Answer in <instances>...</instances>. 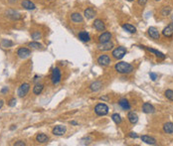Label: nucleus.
I'll use <instances>...</instances> for the list:
<instances>
[{"mask_svg":"<svg viewBox=\"0 0 173 146\" xmlns=\"http://www.w3.org/2000/svg\"><path fill=\"white\" fill-rule=\"evenodd\" d=\"M116 71L120 74H130L133 71V66L130 65V63L126 62H120L118 63L114 67Z\"/></svg>","mask_w":173,"mask_h":146,"instance_id":"f257e3e1","label":"nucleus"},{"mask_svg":"<svg viewBox=\"0 0 173 146\" xmlns=\"http://www.w3.org/2000/svg\"><path fill=\"white\" fill-rule=\"evenodd\" d=\"M95 112L100 116L107 115L108 113V106L106 103H99L95 107Z\"/></svg>","mask_w":173,"mask_h":146,"instance_id":"f03ea898","label":"nucleus"},{"mask_svg":"<svg viewBox=\"0 0 173 146\" xmlns=\"http://www.w3.org/2000/svg\"><path fill=\"white\" fill-rule=\"evenodd\" d=\"M61 79H62L61 71H60L59 68H55L51 75V81L53 83V85H58V83L61 82Z\"/></svg>","mask_w":173,"mask_h":146,"instance_id":"7ed1b4c3","label":"nucleus"},{"mask_svg":"<svg viewBox=\"0 0 173 146\" xmlns=\"http://www.w3.org/2000/svg\"><path fill=\"white\" fill-rule=\"evenodd\" d=\"M126 54V49L124 47H118L112 51V57L116 60H120Z\"/></svg>","mask_w":173,"mask_h":146,"instance_id":"20e7f679","label":"nucleus"},{"mask_svg":"<svg viewBox=\"0 0 173 146\" xmlns=\"http://www.w3.org/2000/svg\"><path fill=\"white\" fill-rule=\"evenodd\" d=\"M29 89H30V85H29V83H22V85L19 87V89H18V91H17L18 95H19L20 97H25V95L28 93Z\"/></svg>","mask_w":173,"mask_h":146,"instance_id":"39448f33","label":"nucleus"},{"mask_svg":"<svg viewBox=\"0 0 173 146\" xmlns=\"http://www.w3.org/2000/svg\"><path fill=\"white\" fill-rule=\"evenodd\" d=\"M98 63H99L100 66L102 67H107L110 64V58L108 55H102L98 59Z\"/></svg>","mask_w":173,"mask_h":146,"instance_id":"423d86ee","label":"nucleus"},{"mask_svg":"<svg viewBox=\"0 0 173 146\" xmlns=\"http://www.w3.org/2000/svg\"><path fill=\"white\" fill-rule=\"evenodd\" d=\"M17 55L21 59H26L31 55V51L29 49H27V48H20L17 51Z\"/></svg>","mask_w":173,"mask_h":146,"instance_id":"0eeeda50","label":"nucleus"},{"mask_svg":"<svg viewBox=\"0 0 173 146\" xmlns=\"http://www.w3.org/2000/svg\"><path fill=\"white\" fill-rule=\"evenodd\" d=\"M66 132V127L63 125H57L53 128V134L57 135V136H62L63 134H65Z\"/></svg>","mask_w":173,"mask_h":146,"instance_id":"6e6552de","label":"nucleus"},{"mask_svg":"<svg viewBox=\"0 0 173 146\" xmlns=\"http://www.w3.org/2000/svg\"><path fill=\"white\" fill-rule=\"evenodd\" d=\"M114 48V44L112 42H107V43H100V45L98 46V49L101 51H110Z\"/></svg>","mask_w":173,"mask_h":146,"instance_id":"1a4fd4ad","label":"nucleus"},{"mask_svg":"<svg viewBox=\"0 0 173 146\" xmlns=\"http://www.w3.org/2000/svg\"><path fill=\"white\" fill-rule=\"evenodd\" d=\"M148 35L154 40H158L160 37L159 31L155 28V27H149L148 28Z\"/></svg>","mask_w":173,"mask_h":146,"instance_id":"9d476101","label":"nucleus"},{"mask_svg":"<svg viewBox=\"0 0 173 146\" xmlns=\"http://www.w3.org/2000/svg\"><path fill=\"white\" fill-rule=\"evenodd\" d=\"M162 34H163L165 37H168V38L173 36V22L170 23L169 25H167V26L163 29Z\"/></svg>","mask_w":173,"mask_h":146,"instance_id":"9b49d317","label":"nucleus"},{"mask_svg":"<svg viewBox=\"0 0 173 146\" xmlns=\"http://www.w3.org/2000/svg\"><path fill=\"white\" fill-rule=\"evenodd\" d=\"M94 27H95V29L98 31H105V29H106L105 23H104L103 20H101V19L95 20V22H94Z\"/></svg>","mask_w":173,"mask_h":146,"instance_id":"f8f14e48","label":"nucleus"},{"mask_svg":"<svg viewBox=\"0 0 173 146\" xmlns=\"http://www.w3.org/2000/svg\"><path fill=\"white\" fill-rule=\"evenodd\" d=\"M112 34L110 32H104L101 36L99 37V42L100 43H107V42H110V39H112Z\"/></svg>","mask_w":173,"mask_h":146,"instance_id":"ddd939ff","label":"nucleus"},{"mask_svg":"<svg viewBox=\"0 0 173 146\" xmlns=\"http://www.w3.org/2000/svg\"><path fill=\"white\" fill-rule=\"evenodd\" d=\"M141 48H143V49L147 50L148 52H151V53H153L154 55L156 56V57L160 58V59H165V55H164L163 53H161V52L157 51V50H154V49H151V48H148V47H144V46H140Z\"/></svg>","mask_w":173,"mask_h":146,"instance_id":"4468645a","label":"nucleus"},{"mask_svg":"<svg viewBox=\"0 0 173 146\" xmlns=\"http://www.w3.org/2000/svg\"><path fill=\"white\" fill-rule=\"evenodd\" d=\"M142 110L144 113H153L154 111H155V109H154L153 105L150 104L149 103H143L142 105Z\"/></svg>","mask_w":173,"mask_h":146,"instance_id":"2eb2a0df","label":"nucleus"},{"mask_svg":"<svg viewBox=\"0 0 173 146\" xmlns=\"http://www.w3.org/2000/svg\"><path fill=\"white\" fill-rule=\"evenodd\" d=\"M21 4H22L23 7H24L25 9H27V10H34L35 8H36L35 4L33 3V2H31L30 0H23Z\"/></svg>","mask_w":173,"mask_h":146,"instance_id":"dca6fc26","label":"nucleus"},{"mask_svg":"<svg viewBox=\"0 0 173 146\" xmlns=\"http://www.w3.org/2000/svg\"><path fill=\"white\" fill-rule=\"evenodd\" d=\"M128 120H130V123H132V124H135L137 121H138V116H137V114L135 113L134 111H130V112H128Z\"/></svg>","mask_w":173,"mask_h":146,"instance_id":"f3484780","label":"nucleus"},{"mask_svg":"<svg viewBox=\"0 0 173 146\" xmlns=\"http://www.w3.org/2000/svg\"><path fill=\"white\" fill-rule=\"evenodd\" d=\"M84 15H85V17L87 18V19H93L94 17H95V15H96V12H95V10L93 9V8H87L86 10H85V12H84Z\"/></svg>","mask_w":173,"mask_h":146,"instance_id":"a211bd4d","label":"nucleus"},{"mask_svg":"<svg viewBox=\"0 0 173 146\" xmlns=\"http://www.w3.org/2000/svg\"><path fill=\"white\" fill-rule=\"evenodd\" d=\"M141 140H142L143 142L146 143V144H150V145L156 144V140H155V139H154L153 137L148 136V135H143V136H141Z\"/></svg>","mask_w":173,"mask_h":146,"instance_id":"6ab92c4d","label":"nucleus"},{"mask_svg":"<svg viewBox=\"0 0 173 146\" xmlns=\"http://www.w3.org/2000/svg\"><path fill=\"white\" fill-rule=\"evenodd\" d=\"M36 140L38 141L39 143H47L48 141H49V137L46 134H44V133H39L36 136Z\"/></svg>","mask_w":173,"mask_h":146,"instance_id":"aec40b11","label":"nucleus"},{"mask_svg":"<svg viewBox=\"0 0 173 146\" xmlns=\"http://www.w3.org/2000/svg\"><path fill=\"white\" fill-rule=\"evenodd\" d=\"M118 104H120V106L122 108V109H124V110L130 109V103H128V99H120V101H118Z\"/></svg>","mask_w":173,"mask_h":146,"instance_id":"412c9836","label":"nucleus"},{"mask_svg":"<svg viewBox=\"0 0 173 146\" xmlns=\"http://www.w3.org/2000/svg\"><path fill=\"white\" fill-rule=\"evenodd\" d=\"M79 39L82 42H89L91 40V37H90L89 33H87L86 31H82V32L79 33Z\"/></svg>","mask_w":173,"mask_h":146,"instance_id":"4be33fe9","label":"nucleus"},{"mask_svg":"<svg viewBox=\"0 0 173 146\" xmlns=\"http://www.w3.org/2000/svg\"><path fill=\"white\" fill-rule=\"evenodd\" d=\"M71 19L75 23H82L83 20H84L83 19V16L80 13H73L72 16H71Z\"/></svg>","mask_w":173,"mask_h":146,"instance_id":"5701e85b","label":"nucleus"},{"mask_svg":"<svg viewBox=\"0 0 173 146\" xmlns=\"http://www.w3.org/2000/svg\"><path fill=\"white\" fill-rule=\"evenodd\" d=\"M163 130L165 131L166 133H168V134L173 133V123L172 122H166V123H164Z\"/></svg>","mask_w":173,"mask_h":146,"instance_id":"b1692460","label":"nucleus"},{"mask_svg":"<svg viewBox=\"0 0 173 146\" xmlns=\"http://www.w3.org/2000/svg\"><path fill=\"white\" fill-rule=\"evenodd\" d=\"M44 89V85L43 83H37L36 85L34 87V89H33V93H34V95H40L41 93H42Z\"/></svg>","mask_w":173,"mask_h":146,"instance_id":"393cba45","label":"nucleus"},{"mask_svg":"<svg viewBox=\"0 0 173 146\" xmlns=\"http://www.w3.org/2000/svg\"><path fill=\"white\" fill-rule=\"evenodd\" d=\"M122 28H124V30L128 31V32L131 33V34H134V33L136 32V28L130 24H124L122 25Z\"/></svg>","mask_w":173,"mask_h":146,"instance_id":"a878e982","label":"nucleus"},{"mask_svg":"<svg viewBox=\"0 0 173 146\" xmlns=\"http://www.w3.org/2000/svg\"><path fill=\"white\" fill-rule=\"evenodd\" d=\"M102 85H102L101 82H95L90 85V89H91L93 91H99V89H102Z\"/></svg>","mask_w":173,"mask_h":146,"instance_id":"bb28decb","label":"nucleus"},{"mask_svg":"<svg viewBox=\"0 0 173 146\" xmlns=\"http://www.w3.org/2000/svg\"><path fill=\"white\" fill-rule=\"evenodd\" d=\"M170 13H171V8H170L169 6H165V7L162 8V10H161V15H163V16H168Z\"/></svg>","mask_w":173,"mask_h":146,"instance_id":"cd10ccee","label":"nucleus"},{"mask_svg":"<svg viewBox=\"0 0 173 146\" xmlns=\"http://www.w3.org/2000/svg\"><path fill=\"white\" fill-rule=\"evenodd\" d=\"M112 118L116 124H120L122 122V117H120V115L118 113H114L112 115Z\"/></svg>","mask_w":173,"mask_h":146,"instance_id":"c85d7f7f","label":"nucleus"},{"mask_svg":"<svg viewBox=\"0 0 173 146\" xmlns=\"http://www.w3.org/2000/svg\"><path fill=\"white\" fill-rule=\"evenodd\" d=\"M1 45H2V47H4V48H9V47H12V45H13V43H12L11 41L6 40V39H4V40L2 41Z\"/></svg>","mask_w":173,"mask_h":146,"instance_id":"c756f323","label":"nucleus"},{"mask_svg":"<svg viewBox=\"0 0 173 146\" xmlns=\"http://www.w3.org/2000/svg\"><path fill=\"white\" fill-rule=\"evenodd\" d=\"M164 95H165V97H167L168 99H170V101H173V91L172 89H167V91H165Z\"/></svg>","mask_w":173,"mask_h":146,"instance_id":"7c9ffc66","label":"nucleus"},{"mask_svg":"<svg viewBox=\"0 0 173 146\" xmlns=\"http://www.w3.org/2000/svg\"><path fill=\"white\" fill-rule=\"evenodd\" d=\"M29 47L33 48V49H39L42 47V45L38 42H31V43H29Z\"/></svg>","mask_w":173,"mask_h":146,"instance_id":"2f4dec72","label":"nucleus"},{"mask_svg":"<svg viewBox=\"0 0 173 146\" xmlns=\"http://www.w3.org/2000/svg\"><path fill=\"white\" fill-rule=\"evenodd\" d=\"M41 33H39V32H34L32 34V38L34 39V40H38V39H40L41 38Z\"/></svg>","mask_w":173,"mask_h":146,"instance_id":"473e14b6","label":"nucleus"},{"mask_svg":"<svg viewBox=\"0 0 173 146\" xmlns=\"http://www.w3.org/2000/svg\"><path fill=\"white\" fill-rule=\"evenodd\" d=\"M149 77H150V79L152 81H155L156 79H157V75L154 74V73H150V74H149Z\"/></svg>","mask_w":173,"mask_h":146,"instance_id":"72a5a7b5","label":"nucleus"},{"mask_svg":"<svg viewBox=\"0 0 173 146\" xmlns=\"http://www.w3.org/2000/svg\"><path fill=\"white\" fill-rule=\"evenodd\" d=\"M14 145H15V146H25L26 144H25V142H23V141L19 140V141H17V142L14 143Z\"/></svg>","mask_w":173,"mask_h":146,"instance_id":"f704fd0d","label":"nucleus"},{"mask_svg":"<svg viewBox=\"0 0 173 146\" xmlns=\"http://www.w3.org/2000/svg\"><path fill=\"white\" fill-rule=\"evenodd\" d=\"M9 106H14L16 104V99H10V101H9Z\"/></svg>","mask_w":173,"mask_h":146,"instance_id":"c9c22d12","label":"nucleus"},{"mask_svg":"<svg viewBox=\"0 0 173 146\" xmlns=\"http://www.w3.org/2000/svg\"><path fill=\"white\" fill-rule=\"evenodd\" d=\"M146 2H147V0H138V4H139V5H141V6L145 5V4H146Z\"/></svg>","mask_w":173,"mask_h":146,"instance_id":"e433bc0d","label":"nucleus"},{"mask_svg":"<svg viewBox=\"0 0 173 146\" xmlns=\"http://www.w3.org/2000/svg\"><path fill=\"white\" fill-rule=\"evenodd\" d=\"M130 137H131V138H137V137H138V135H137L136 133L130 132Z\"/></svg>","mask_w":173,"mask_h":146,"instance_id":"4c0bfd02","label":"nucleus"},{"mask_svg":"<svg viewBox=\"0 0 173 146\" xmlns=\"http://www.w3.org/2000/svg\"><path fill=\"white\" fill-rule=\"evenodd\" d=\"M6 91H8V89H7V87H4V89H2V91H1V93H6Z\"/></svg>","mask_w":173,"mask_h":146,"instance_id":"58836bf2","label":"nucleus"},{"mask_svg":"<svg viewBox=\"0 0 173 146\" xmlns=\"http://www.w3.org/2000/svg\"><path fill=\"white\" fill-rule=\"evenodd\" d=\"M3 104H4L3 101H2V99H0V108H1L2 106H3Z\"/></svg>","mask_w":173,"mask_h":146,"instance_id":"ea45409f","label":"nucleus"},{"mask_svg":"<svg viewBox=\"0 0 173 146\" xmlns=\"http://www.w3.org/2000/svg\"><path fill=\"white\" fill-rule=\"evenodd\" d=\"M71 124H73V125H77V124H78V122H77V121H71Z\"/></svg>","mask_w":173,"mask_h":146,"instance_id":"a19ab883","label":"nucleus"},{"mask_svg":"<svg viewBox=\"0 0 173 146\" xmlns=\"http://www.w3.org/2000/svg\"><path fill=\"white\" fill-rule=\"evenodd\" d=\"M10 129H11V130H14V129H16V125H12V127Z\"/></svg>","mask_w":173,"mask_h":146,"instance_id":"79ce46f5","label":"nucleus"},{"mask_svg":"<svg viewBox=\"0 0 173 146\" xmlns=\"http://www.w3.org/2000/svg\"><path fill=\"white\" fill-rule=\"evenodd\" d=\"M101 99H108V97H101Z\"/></svg>","mask_w":173,"mask_h":146,"instance_id":"37998d69","label":"nucleus"},{"mask_svg":"<svg viewBox=\"0 0 173 146\" xmlns=\"http://www.w3.org/2000/svg\"><path fill=\"white\" fill-rule=\"evenodd\" d=\"M128 1H130V2H131V1H133V0H128Z\"/></svg>","mask_w":173,"mask_h":146,"instance_id":"c03bdc74","label":"nucleus"},{"mask_svg":"<svg viewBox=\"0 0 173 146\" xmlns=\"http://www.w3.org/2000/svg\"><path fill=\"white\" fill-rule=\"evenodd\" d=\"M155 1H160V0H155Z\"/></svg>","mask_w":173,"mask_h":146,"instance_id":"a18cd8bd","label":"nucleus"},{"mask_svg":"<svg viewBox=\"0 0 173 146\" xmlns=\"http://www.w3.org/2000/svg\"><path fill=\"white\" fill-rule=\"evenodd\" d=\"M172 20H173V16H172Z\"/></svg>","mask_w":173,"mask_h":146,"instance_id":"49530a36","label":"nucleus"}]
</instances>
